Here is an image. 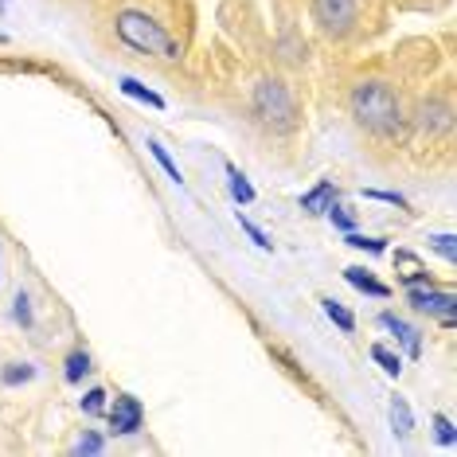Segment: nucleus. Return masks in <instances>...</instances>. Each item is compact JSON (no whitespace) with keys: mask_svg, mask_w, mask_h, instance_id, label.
Here are the masks:
<instances>
[{"mask_svg":"<svg viewBox=\"0 0 457 457\" xmlns=\"http://www.w3.org/2000/svg\"><path fill=\"white\" fill-rule=\"evenodd\" d=\"M352 113L363 129L383 133V137L403 126V102L387 82H360L352 90Z\"/></svg>","mask_w":457,"mask_h":457,"instance_id":"obj_1","label":"nucleus"},{"mask_svg":"<svg viewBox=\"0 0 457 457\" xmlns=\"http://www.w3.org/2000/svg\"><path fill=\"white\" fill-rule=\"evenodd\" d=\"M113 28H118L121 44H129L133 51H141V55H157V59H169V63L180 59V44L164 32V24H157V20L145 16V12H137V8L118 12Z\"/></svg>","mask_w":457,"mask_h":457,"instance_id":"obj_2","label":"nucleus"},{"mask_svg":"<svg viewBox=\"0 0 457 457\" xmlns=\"http://www.w3.org/2000/svg\"><path fill=\"white\" fill-rule=\"evenodd\" d=\"M254 113L266 121V126L286 129L289 121H294V98H289V90L282 87V82H258V90H254Z\"/></svg>","mask_w":457,"mask_h":457,"instance_id":"obj_3","label":"nucleus"},{"mask_svg":"<svg viewBox=\"0 0 457 457\" xmlns=\"http://www.w3.org/2000/svg\"><path fill=\"white\" fill-rule=\"evenodd\" d=\"M313 20L325 36H348L360 20L356 0H313Z\"/></svg>","mask_w":457,"mask_h":457,"instance_id":"obj_4","label":"nucleus"},{"mask_svg":"<svg viewBox=\"0 0 457 457\" xmlns=\"http://www.w3.org/2000/svg\"><path fill=\"white\" fill-rule=\"evenodd\" d=\"M411 305L414 309H422V313H434V317H442L445 325H453L457 320V297L453 294H438V289H411Z\"/></svg>","mask_w":457,"mask_h":457,"instance_id":"obj_5","label":"nucleus"},{"mask_svg":"<svg viewBox=\"0 0 457 457\" xmlns=\"http://www.w3.org/2000/svg\"><path fill=\"white\" fill-rule=\"evenodd\" d=\"M141 422H145L141 403L133 399V395H121V399L113 403V411H110V426H113L118 434H137Z\"/></svg>","mask_w":457,"mask_h":457,"instance_id":"obj_6","label":"nucleus"},{"mask_svg":"<svg viewBox=\"0 0 457 457\" xmlns=\"http://www.w3.org/2000/svg\"><path fill=\"white\" fill-rule=\"evenodd\" d=\"M379 325L387 328V332H395V340H399V345L407 348V356H411V360H419V356H422V340H419V332H414L407 320H399L395 313H383V317H379Z\"/></svg>","mask_w":457,"mask_h":457,"instance_id":"obj_7","label":"nucleus"},{"mask_svg":"<svg viewBox=\"0 0 457 457\" xmlns=\"http://www.w3.org/2000/svg\"><path fill=\"white\" fill-rule=\"evenodd\" d=\"M332 200H337V184H332V180H320L313 192L301 195V212H305V215H325L328 207H332Z\"/></svg>","mask_w":457,"mask_h":457,"instance_id":"obj_8","label":"nucleus"},{"mask_svg":"<svg viewBox=\"0 0 457 457\" xmlns=\"http://www.w3.org/2000/svg\"><path fill=\"white\" fill-rule=\"evenodd\" d=\"M345 278H348V286H356L360 294H371V297H387V286L379 282L371 270H363V266H348L345 270Z\"/></svg>","mask_w":457,"mask_h":457,"instance_id":"obj_9","label":"nucleus"},{"mask_svg":"<svg viewBox=\"0 0 457 457\" xmlns=\"http://www.w3.org/2000/svg\"><path fill=\"white\" fill-rule=\"evenodd\" d=\"M391 426H395V434H399V438H407V434L414 430V414L407 407V399H399V395L391 399Z\"/></svg>","mask_w":457,"mask_h":457,"instance_id":"obj_10","label":"nucleus"},{"mask_svg":"<svg viewBox=\"0 0 457 457\" xmlns=\"http://www.w3.org/2000/svg\"><path fill=\"white\" fill-rule=\"evenodd\" d=\"M121 87V95H129V98H137V102H145V106H153V110H164V98L161 95H153L149 87H141L137 79H121L118 82Z\"/></svg>","mask_w":457,"mask_h":457,"instance_id":"obj_11","label":"nucleus"},{"mask_svg":"<svg viewBox=\"0 0 457 457\" xmlns=\"http://www.w3.org/2000/svg\"><path fill=\"white\" fill-rule=\"evenodd\" d=\"M320 305H325V313H328V320H332V325H340V332H356V317H352L348 313V309L345 305H340V301H320Z\"/></svg>","mask_w":457,"mask_h":457,"instance_id":"obj_12","label":"nucleus"},{"mask_svg":"<svg viewBox=\"0 0 457 457\" xmlns=\"http://www.w3.org/2000/svg\"><path fill=\"white\" fill-rule=\"evenodd\" d=\"M227 176H231V195L238 204H254V188H251V180H246L243 172L235 169V164H227Z\"/></svg>","mask_w":457,"mask_h":457,"instance_id":"obj_13","label":"nucleus"},{"mask_svg":"<svg viewBox=\"0 0 457 457\" xmlns=\"http://www.w3.org/2000/svg\"><path fill=\"white\" fill-rule=\"evenodd\" d=\"M63 368H67V371H63L67 383H82V376H87V371H90V356H87V352H71Z\"/></svg>","mask_w":457,"mask_h":457,"instance_id":"obj_14","label":"nucleus"},{"mask_svg":"<svg viewBox=\"0 0 457 457\" xmlns=\"http://www.w3.org/2000/svg\"><path fill=\"white\" fill-rule=\"evenodd\" d=\"M149 153H153V157H157V161H161V169H164V172H169V180H172V184H184V176H180V169H176V161L169 157V149H164V145H161V141H153V137H149Z\"/></svg>","mask_w":457,"mask_h":457,"instance_id":"obj_15","label":"nucleus"},{"mask_svg":"<svg viewBox=\"0 0 457 457\" xmlns=\"http://www.w3.org/2000/svg\"><path fill=\"white\" fill-rule=\"evenodd\" d=\"M422 129H434V133H438V129H450V106H426L422 110Z\"/></svg>","mask_w":457,"mask_h":457,"instance_id":"obj_16","label":"nucleus"},{"mask_svg":"<svg viewBox=\"0 0 457 457\" xmlns=\"http://www.w3.org/2000/svg\"><path fill=\"white\" fill-rule=\"evenodd\" d=\"M371 360H376L379 368L387 371V376H399V371H403V360L395 356V352H387L383 345H371Z\"/></svg>","mask_w":457,"mask_h":457,"instance_id":"obj_17","label":"nucleus"},{"mask_svg":"<svg viewBox=\"0 0 457 457\" xmlns=\"http://www.w3.org/2000/svg\"><path fill=\"white\" fill-rule=\"evenodd\" d=\"M8 383V387H20V383H28V379H36V368L32 363H8L4 368V376H0Z\"/></svg>","mask_w":457,"mask_h":457,"instance_id":"obj_18","label":"nucleus"},{"mask_svg":"<svg viewBox=\"0 0 457 457\" xmlns=\"http://www.w3.org/2000/svg\"><path fill=\"white\" fill-rule=\"evenodd\" d=\"M430 246L445 258V262H457V238H453V235H434V238H430Z\"/></svg>","mask_w":457,"mask_h":457,"instance_id":"obj_19","label":"nucleus"},{"mask_svg":"<svg viewBox=\"0 0 457 457\" xmlns=\"http://www.w3.org/2000/svg\"><path fill=\"white\" fill-rule=\"evenodd\" d=\"M348 246H356V251H371V254L387 251V243H383V238H363V235H348Z\"/></svg>","mask_w":457,"mask_h":457,"instance_id":"obj_20","label":"nucleus"},{"mask_svg":"<svg viewBox=\"0 0 457 457\" xmlns=\"http://www.w3.org/2000/svg\"><path fill=\"white\" fill-rule=\"evenodd\" d=\"M82 411H87V414H102V411H106V391H102V387L87 391V399H82Z\"/></svg>","mask_w":457,"mask_h":457,"instance_id":"obj_21","label":"nucleus"},{"mask_svg":"<svg viewBox=\"0 0 457 457\" xmlns=\"http://www.w3.org/2000/svg\"><path fill=\"white\" fill-rule=\"evenodd\" d=\"M434 430H438V442H442V445H453V442H457L453 422L445 419V414H434Z\"/></svg>","mask_w":457,"mask_h":457,"instance_id":"obj_22","label":"nucleus"},{"mask_svg":"<svg viewBox=\"0 0 457 457\" xmlns=\"http://www.w3.org/2000/svg\"><path fill=\"white\" fill-rule=\"evenodd\" d=\"M238 227H243V231H246V235H251V238H254V243H258V246H262V251H270V246H274V243H270V238H266V231H262V227H254L251 220H243V215H238Z\"/></svg>","mask_w":457,"mask_h":457,"instance_id":"obj_23","label":"nucleus"},{"mask_svg":"<svg viewBox=\"0 0 457 457\" xmlns=\"http://www.w3.org/2000/svg\"><path fill=\"white\" fill-rule=\"evenodd\" d=\"M328 215H332V223L345 227V231H352V227H356V220H352L348 207H337V204H332V207H328Z\"/></svg>","mask_w":457,"mask_h":457,"instance_id":"obj_24","label":"nucleus"},{"mask_svg":"<svg viewBox=\"0 0 457 457\" xmlns=\"http://www.w3.org/2000/svg\"><path fill=\"white\" fill-rule=\"evenodd\" d=\"M102 445H106V442H102L98 434H87V438H79L75 453H79V457H82V453H102Z\"/></svg>","mask_w":457,"mask_h":457,"instance_id":"obj_25","label":"nucleus"},{"mask_svg":"<svg viewBox=\"0 0 457 457\" xmlns=\"http://www.w3.org/2000/svg\"><path fill=\"white\" fill-rule=\"evenodd\" d=\"M16 320H20V325H32V301H28L24 294L16 297Z\"/></svg>","mask_w":457,"mask_h":457,"instance_id":"obj_26","label":"nucleus"},{"mask_svg":"<svg viewBox=\"0 0 457 457\" xmlns=\"http://www.w3.org/2000/svg\"><path fill=\"white\" fill-rule=\"evenodd\" d=\"M371 200H387V204H403V195H395V192H368Z\"/></svg>","mask_w":457,"mask_h":457,"instance_id":"obj_27","label":"nucleus"}]
</instances>
